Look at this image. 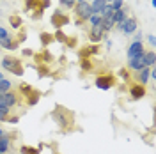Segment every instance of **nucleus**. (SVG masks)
Returning <instances> with one entry per match:
<instances>
[{
    "mask_svg": "<svg viewBox=\"0 0 156 154\" xmlns=\"http://www.w3.org/2000/svg\"><path fill=\"white\" fill-rule=\"evenodd\" d=\"M0 69L4 73H9V75L18 76V78H21L25 75V64L16 55H4L0 58Z\"/></svg>",
    "mask_w": 156,
    "mask_h": 154,
    "instance_id": "obj_1",
    "label": "nucleus"
},
{
    "mask_svg": "<svg viewBox=\"0 0 156 154\" xmlns=\"http://www.w3.org/2000/svg\"><path fill=\"white\" fill-rule=\"evenodd\" d=\"M50 119L53 121V124L60 128V129H69L71 124H73V115H71V112L66 110L64 106H55L53 108V112L50 114Z\"/></svg>",
    "mask_w": 156,
    "mask_h": 154,
    "instance_id": "obj_2",
    "label": "nucleus"
},
{
    "mask_svg": "<svg viewBox=\"0 0 156 154\" xmlns=\"http://www.w3.org/2000/svg\"><path fill=\"white\" fill-rule=\"evenodd\" d=\"M138 29H140L138 19H136L133 14H129L124 21H121L119 25H115V29H114V30H117V32H119L121 36H124V37H131Z\"/></svg>",
    "mask_w": 156,
    "mask_h": 154,
    "instance_id": "obj_3",
    "label": "nucleus"
},
{
    "mask_svg": "<svg viewBox=\"0 0 156 154\" xmlns=\"http://www.w3.org/2000/svg\"><path fill=\"white\" fill-rule=\"evenodd\" d=\"M117 85V78L110 73H103V75H98L94 78V87L99 90H110Z\"/></svg>",
    "mask_w": 156,
    "mask_h": 154,
    "instance_id": "obj_4",
    "label": "nucleus"
},
{
    "mask_svg": "<svg viewBox=\"0 0 156 154\" xmlns=\"http://www.w3.org/2000/svg\"><path fill=\"white\" fill-rule=\"evenodd\" d=\"M108 34L105 32L103 29V21L99 23V25H92V27H89L87 30V39L90 44H101L103 43V39L107 37Z\"/></svg>",
    "mask_w": 156,
    "mask_h": 154,
    "instance_id": "obj_5",
    "label": "nucleus"
},
{
    "mask_svg": "<svg viewBox=\"0 0 156 154\" xmlns=\"http://www.w3.org/2000/svg\"><path fill=\"white\" fill-rule=\"evenodd\" d=\"M73 14H75V18L76 19H82L83 23H87V19L90 18V14H92V11H90V4L89 2H76L75 4V7H73Z\"/></svg>",
    "mask_w": 156,
    "mask_h": 154,
    "instance_id": "obj_6",
    "label": "nucleus"
},
{
    "mask_svg": "<svg viewBox=\"0 0 156 154\" xmlns=\"http://www.w3.org/2000/svg\"><path fill=\"white\" fill-rule=\"evenodd\" d=\"M146 51V43L144 41H129L126 48V58H133V57H140Z\"/></svg>",
    "mask_w": 156,
    "mask_h": 154,
    "instance_id": "obj_7",
    "label": "nucleus"
},
{
    "mask_svg": "<svg viewBox=\"0 0 156 154\" xmlns=\"http://www.w3.org/2000/svg\"><path fill=\"white\" fill-rule=\"evenodd\" d=\"M0 103L4 108H9L12 110L14 106L20 105V96L18 92H14V90H9V92H4V94H0Z\"/></svg>",
    "mask_w": 156,
    "mask_h": 154,
    "instance_id": "obj_8",
    "label": "nucleus"
},
{
    "mask_svg": "<svg viewBox=\"0 0 156 154\" xmlns=\"http://www.w3.org/2000/svg\"><path fill=\"white\" fill-rule=\"evenodd\" d=\"M128 96H129L131 101H140V99H144L147 96V89L144 85H140V83H131L128 87Z\"/></svg>",
    "mask_w": 156,
    "mask_h": 154,
    "instance_id": "obj_9",
    "label": "nucleus"
},
{
    "mask_svg": "<svg viewBox=\"0 0 156 154\" xmlns=\"http://www.w3.org/2000/svg\"><path fill=\"white\" fill-rule=\"evenodd\" d=\"M50 21H51V25L55 27V30L57 29H62V27H66V25H69V16H66V12L60 9H55V12L51 14V18H50Z\"/></svg>",
    "mask_w": 156,
    "mask_h": 154,
    "instance_id": "obj_10",
    "label": "nucleus"
},
{
    "mask_svg": "<svg viewBox=\"0 0 156 154\" xmlns=\"http://www.w3.org/2000/svg\"><path fill=\"white\" fill-rule=\"evenodd\" d=\"M20 46H21V44L16 41V37H14V36L5 37V39H2V41H0V48L4 50V51H9V53H12V51H18Z\"/></svg>",
    "mask_w": 156,
    "mask_h": 154,
    "instance_id": "obj_11",
    "label": "nucleus"
},
{
    "mask_svg": "<svg viewBox=\"0 0 156 154\" xmlns=\"http://www.w3.org/2000/svg\"><path fill=\"white\" fill-rule=\"evenodd\" d=\"M151 68H142L140 71H136L135 73V80H136V83H140V85H151Z\"/></svg>",
    "mask_w": 156,
    "mask_h": 154,
    "instance_id": "obj_12",
    "label": "nucleus"
},
{
    "mask_svg": "<svg viewBox=\"0 0 156 154\" xmlns=\"http://www.w3.org/2000/svg\"><path fill=\"white\" fill-rule=\"evenodd\" d=\"M142 68H146L144 55H140V57H133V58H128V66H126V69L129 71V73H136V71H140Z\"/></svg>",
    "mask_w": 156,
    "mask_h": 154,
    "instance_id": "obj_13",
    "label": "nucleus"
},
{
    "mask_svg": "<svg viewBox=\"0 0 156 154\" xmlns=\"http://www.w3.org/2000/svg\"><path fill=\"white\" fill-rule=\"evenodd\" d=\"M99 50H101L99 44H90V43H89L87 46H83V48L78 51V55H80V58H90L92 55H98Z\"/></svg>",
    "mask_w": 156,
    "mask_h": 154,
    "instance_id": "obj_14",
    "label": "nucleus"
},
{
    "mask_svg": "<svg viewBox=\"0 0 156 154\" xmlns=\"http://www.w3.org/2000/svg\"><path fill=\"white\" fill-rule=\"evenodd\" d=\"M129 12H131V11H129V7H128V5H124L122 9H119V11H114L110 18H112V21H114L115 25H119L121 21H124V19H126L128 16H129ZM114 29H115V27H114Z\"/></svg>",
    "mask_w": 156,
    "mask_h": 154,
    "instance_id": "obj_15",
    "label": "nucleus"
},
{
    "mask_svg": "<svg viewBox=\"0 0 156 154\" xmlns=\"http://www.w3.org/2000/svg\"><path fill=\"white\" fill-rule=\"evenodd\" d=\"M11 147H12V135L7 133L5 136L0 138V154H7L11 151Z\"/></svg>",
    "mask_w": 156,
    "mask_h": 154,
    "instance_id": "obj_16",
    "label": "nucleus"
},
{
    "mask_svg": "<svg viewBox=\"0 0 156 154\" xmlns=\"http://www.w3.org/2000/svg\"><path fill=\"white\" fill-rule=\"evenodd\" d=\"M39 99H41V92L34 89L30 94H27V96H25V105H27V106H36L39 103Z\"/></svg>",
    "mask_w": 156,
    "mask_h": 154,
    "instance_id": "obj_17",
    "label": "nucleus"
},
{
    "mask_svg": "<svg viewBox=\"0 0 156 154\" xmlns=\"http://www.w3.org/2000/svg\"><path fill=\"white\" fill-rule=\"evenodd\" d=\"M144 62H146V68H154L156 66V51L154 50H149L144 51Z\"/></svg>",
    "mask_w": 156,
    "mask_h": 154,
    "instance_id": "obj_18",
    "label": "nucleus"
},
{
    "mask_svg": "<svg viewBox=\"0 0 156 154\" xmlns=\"http://www.w3.org/2000/svg\"><path fill=\"white\" fill-rule=\"evenodd\" d=\"M90 4V11H92V14H99L101 16V12H103V9H105V0H90L89 2Z\"/></svg>",
    "mask_w": 156,
    "mask_h": 154,
    "instance_id": "obj_19",
    "label": "nucleus"
},
{
    "mask_svg": "<svg viewBox=\"0 0 156 154\" xmlns=\"http://www.w3.org/2000/svg\"><path fill=\"white\" fill-rule=\"evenodd\" d=\"M39 43H41L43 48H48L51 43H55V41H53V34H50V32H41V34H39Z\"/></svg>",
    "mask_w": 156,
    "mask_h": 154,
    "instance_id": "obj_20",
    "label": "nucleus"
},
{
    "mask_svg": "<svg viewBox=\"0 0 156 154\" xmlns=\"http://www.w3.org/2000/svg\"><path fill=\"white\" fill-rule=\"evenodd\" d=\"M12 80L7 76H4L2 80H0V94H4V92H9V90H12Z\"/></svg>",
    "mask_w": 156,
    "mask_h": 154,
    "instance_id": "obj_21",
    "label": "nucleus"
},
{
    "mask_svg": "<svg viewBox=\"0 0 156 154\" xmlns=\"http://www.w3.org/2000/svg\"><path fill=\"white\" fill-rule=\"evenodd\" d=\"M115 78L121 80V83H129V80H131V73H129L126 68H121L119 71H117V76Z\"/></svg>",
    "mask_w": 156,
    "mask_h": 154,
    "instance_id": "obj_22",
    "label": "nucleus"
},
{
    "mask_svg": "<svg viewBox=\"0 0 156 154\" xmlns=\"http://www.w3.org/2000/svg\"><path fill=\"white\" fill-rule=\"evenodd\" d=\"M9 25L12 30H16L18 32L21 27H23V19L20 18V16H16V14H12V16H9Z\"/></svg>",
    "mask_w": 156,
    "mask_h": 154,
    "instance_id": "obj_23",
    "label": "nucleus"
},
{
    "mask_svg": "<svg viewBox=\"0 0 156 154\" xmlns=\"http://www.w3.org/2000/svg\"><path fill=\"white\" fill-rule=\"evenodd\" d=\"M68 36H66V32L62 29H57L55 32H53V41L55 43H60V44H66V41H68Z\"/></svg>",
    "mask_w": 156,
    "mask_h": 154,
    "instance_id": "obj_24",
    "label": "nucleus"
},
{
    "mask_svg": "<svg viewBox=\"0 0 156 154\" xmlns=\"http://www.w3.org/2000/svg\"><path fill=\"white\" fill-rule=\"evenodd\" d=\"M32 90H34V87L30 85V83H27V82H23V83H20L18 85V96L25 97L27 94H30Z\"/></svg>",
    "mask_w": 156,
    "mask_h": 154,
    "instance_id": "obj_25",
    "label": "nucleus"
},
{
    "mask_svg": "<svg viewBox=\"0 0 156 154\" xmlns=\"http://www.w3.org/2000/svg\"><path fill=\"white\" fill-rule=\"evenodd\" d=\"M76 0H58V9L60 11H73Z\"/></svg>",
    "mask_w": 156,
    "mask_h": 154,
    "instance_id": "obj_26",
    "label": "nucleus"
},
{
    "mask_svg": "<svg viewBox=\"0 0 156 154\" xmlns=\"http://www.w3.org/2000/svg\"><path fill=\"white\" fill-rule=\"evenodd\" d=\"M80 69L83 71V73H90L94 66H92V62H90V58H80Z\"/></svg>",
    "mask_w": 156,
    "mask_h": 154,
    "instance_id": "obj_27",
    "label": "nucleus"
},
{
    "mask_svg": "<svg viewBox=\"0 0 156 154\" xmlns=\"http://www.w3.org/2000/svg\"><path fill=\"white\" fill-rule=\"evenodd\" d=\"M41 149H36V147H29V145H21L20 147V154H39Z\"/></svg>",
    "mask_w": 156,
    "mask_h": 154,
    "instance_id": "obj_28",
    "label": "nucleus"
},
{
    "mask_svg": "<svg viewBox=\"0 0 156 154\" xmlns=\"http://www.w3.org/2000/svg\"><path fill=\"white\" fill-rule=\"evenodd\" d=\"M37 7H39V0H25V9H27V11L36 12Z\"/></svg>",
    "mask_w": 156,
    "mask_h": 154,
    "instance_id": "obj_29",
    "label": "nucleus"
},
{
    "mask_svg": "<svg viewBox=\"0 0 156 154\" xmlns=\"http://www.w3.org/2000/svg\"><path fill=\"white\" fill-rule=\"evenodd\" d=\"M103 21V18L99 16V14H90V18L87 19V25L89 27H92V25H99Z\"/></svg>",
    "mask_w": 156,
    "mask_h": 154,
    "instance_id": "obj_30",
    "label": "nucleus"
},
{
    "mask_svg": "<svg viewBox=\"0 0 156 154\" xmlns=\"http://www.w3.org/2000/svg\"><path fill=\"white\" fill-rule=\"evenodd\" d=\"M146 43L149 44V48H151V50H154V46H156V37H154V34H153V32L146 36Z\"/></svg>",
    "mask_w": 156,
    "mask_h": 154,
    "instance_id": "obj_31",
    "label": "nucleus"
},
{
    "mask_svg": "<svg viewBox=\"0 0 156 154\" xmlns=\"http://www.w3.org/2000/svg\"><path fill=\"white\" fill-rule=\"evenodd\" d=\"M51 60H53L51 53H50V51H48L46 48H44V50H43V53H41V62L44 64V62H51Z\"/></svg>",
    "mask_w": 156,
    "mask_h": 154,
    "instance_id": "obj_32",
    "label": "nucleus"
},
{
    "mask_svg": "<svg viewBox=\"0 0 156 154\" xmlns=\"http://www.w3.org/2000/svg\"><path fill=\"white\" fill-rule=\"evenodd\" d=\"M39 78H44V76H50V75H51V73H50V69H48V66H44V64H43V66H39Z\"/></svg>",
    "mask_w": 156,
    "mask_h": 154,
    "instance_id": "obj_33",
    "label": "nucleus"
},
{
    "mask_svg": "<svg viewBox=\"0 0 156 154\" xmlns=\"http://www.w3.org/2000/svg\"><path fill=\"white\" fill-rule=\"evenodd\" d=\"M12 112H11L9 108H0V122H5V119L11 115Z\"/></svg>",
    "mask_w": 156,
    "mask_h": 154,
    "instance_id": "obj_34",
    "label": "nucleus"
},
{
    "mask_svg": "<svg viewBox=\"0 0 156 154\" xmlns=\"http://www.w3.org/2000/svg\"><path fill=\"white\" fill-rule=\"evenodd\" d=\"M21 57L32 58V57H36V51H34L32 48H23V50H21Z\"/></svg>",
    "mask_w": 156,
    "mask_h": 154,
    "instance_id": "obj_35",
    "label": "nucleus"
},
{
    "mask_svg": "<svg viewBox=\"0 0 156 154\" xmlns=\"http://www.w3.org/2000/svg\"><path fill=\"white\" fill-rule=\"evenodd\" d=\"M110 5H112V9L114 11H119V9H122V7L126 5V2H124V0H114Z\"/></svg>",
    "mask_w": 156,
    "mask_h": 154,
    "instance_id": "obj_36",
    "label": "nucleus"
},
{
    "mask_svg": "<svg viewBox=\"0 0 156 154\" xmlns=\"http://www.w3.org/2000/svg\"><path fill=\"white\" fill-rule=\"evenodd\" d=\"M11 36H12V34L9 32V29L0 25V41H2V39H5V37H11Z\"/></svg>",
    "mask_w": 156,
    "mask_h": 154,
    "instance_id": "obj_37",
    "label": "nucleus"
},
{
    "mask_svg": "<svg viewBox=\"0 0 156 154\" xmlns=\"http://www.w3.org/2000/svg\"><path fill=\"white\" fill-rule=\"evenodd\" d=\"M129 41H144V32L138 29V30L135 32V34H133V36L129 37Z\"/></svg>",
    "mask_w": 156,
    "mask_h": 154,
    "instance_id": "obj_38",
    "label": "nucleus"
},
{
    "mask_svg": "<svg viewBox=\"0 0 156 154\" xmlns=\"http://www.w3.org/2000/svg\"><path fill=\"white\" fill-rule=\"evenodd\" d=\"M112 12H114L112 5H105V9H103V12H101V18H110V16H112Z\"/></svg>",
    "mask_w": 156,
    "mask_h": 154,
    "instance_id": "obj_39",
    "label": "nucleus"
},
{
    "mask_svg": "<svg viewBox=\"0 0 156 154\" xmlns=\"http://www.w3.org/2000/svg\"><path fill=\"white\" fill-rule=\"evenodd\" d=\"M5 122H7V124H18L20 122V115H9L7 117V119H5Z\"/></svg>",
    "mask_w": 156,
    "mask_h": 154,
    "instance_id": "obj_40",
    "label": "nucleus"
},
{
    "mask_svg": "<svg viewBox=\"0 0 156 154\" xmlns=\"http://www.w3.org/2000/svg\"><path fill=\"white\" fill-rule=\"evenodd\" d=\"M103 44H105V48H107V50H112V46H114V41L107 36V37L103 39Z\"/></svg>",
    "mask_w": 156,
    "mask_h": 154,
    "instance_id": "obj_41",
    "label": "nucleus"
},
{
    "mask_svg": "<svg viewBox=\"0 0 156 154\" xmlns=\"http://www.w3.org/2000/svg\"><path fill=\"white\" fill-rule=\"evenodd\" d=\"M73 25H75L76 29H85V27H87V23H83L82 19H76V18H75V21H73Z\"/></svg>",
    "mask_w": 156,
    "mask_h": 154,
    "instance_id": "obj_42",
    "label": "nucleus"
},
{
    "mask_svg": "<svg viewBox=\"0 0 156 154\" xmlns=\"http://www.w3.org/2000/svg\"><path fill=\"white\" fill-rule=\"evenodd\" d=\"M66 46H68V48H75V46H76V39H75V37L71 39V37H69L68 41H66Z\"/></svg>",
    "mask_w": 156,
    "mask_h": 154,
    "instance_id": "obj_43",
    "label": "nucleus"
},
{
    "mask_svg": "<svg viewBox=\"0 0 156 154\" xmlns=\"http://www.w3.org/2000/svg\"><path fill=\"white\" fill-rule=\"evenodd\" d=\"M5 135H7V131H5V129L0 126V138H2V136H5Z\"/></svg>",
    "mask_w": 156,
    "mask_h": 154,
    "instance_id": "obj_44",
    "label": "nucleus"
},
{
    "mask_svg": "<svg viewBox=\"0 0 156 154\" xmlns=\"http://www.w3.org/2000/svg\"><path fill=\"white\" fill-rule=\"evenodd\" d=\"M151 7H153V9H156V0H151Z\"/></svg>",
    "mask_w": 156,
    "mask_h": 154,
    "instance_id": "obj_45",
    "label": "nucleus"
},
{
    "mask_svg": "<svg viewBox=\"0 0 156 154\" xmlns=\"http://www.w3.org/2000/svg\"><path fill=\"white\" fill-rule=\"evenodd\" d=\"M5 76V75H4V71H2V69H0V80H2V78Z\"/></svg>",
    "mask_w": 156,
    "mask_h": 154,
    "instance_id": "obj_46",
    "label": "nucleus"
},
{
    "mask_svg": "<svg viewBox=\"0 0 156 154\" xmlns=\"http://www.w3.org/2000/svg\"><path fill=\"white\" fill-rule=\"evenodd\" d=\"M112 2H114V0H105V4H107V5H110Z\"/></svg>",
    "mask_w": 156,
    "mask_h": 154,
    "instance_id": "obj_47",
    "label": "nucleus"
},
{
    "mask_svg": "<svg viewBox=\"0 0 156 154\" xmlns=\"http://www.w3.org/2000/svg\"><path fill=\"white\" fill-rule=\"evenodd\" d=\"M76 2H83V0H76Z\"/></svg>",
    "mask_w": 156,
    "mask_h": 154,
    "instance_id": "obj_48",
    "label": "nucleus"
},
{
    "mask_svg": "<svg viewBox=\"0 0 156 154\" xmlns=\"http://www.w3.org/2000/svg\"><path fill=\"white\" fill-rule=\"evenodd\" d=\"M85 2H90V0H85Z\"/></svg>",
    "mask_w": 156,
    "mask_h": 154,
    "instance_id": "obj_49",
    "label": "nucleus"
},
{
    "mask_svg": "<svg viewBox=\"0 0 156 154\" xmlns=\"http://www.w3.org/2000/svg\"><path fill=\"white\" fill-rule=\"evenodd\" d=\"M0 53H2V48H0Z\"/></svg>",
    "mask_w": 156,
    "mask_h": 154,
    "instance_id": "obj_50",
    "label": "nucleus"
}]
</instances>
